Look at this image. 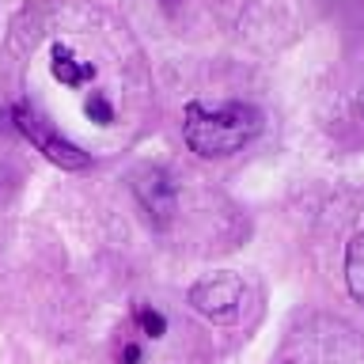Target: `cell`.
Listing matches in <instances>:
<instances>
[{"label": "cell", "mask_w": 364, "mask_h": 364, "mask_svg": "<svg viewBox=\"0 0 364 364\" xmlns=\"http://www.w3.org/2000/svg\"><path fill=\"white\" fill-rule=\"evenodd\" d=\"M258 129L262 114L247 102H224V107L190 102L182 110V136L198 156H232L247 141H255Z\"/></svg>", "instance_id": "cell-1"}, {"label": "cell", "mask_w": 364, "mask_h": 364, "mask_svg": "<svg viewBox=\"0 0 364 364\" xmlns=\"http://www.w3.org/2000/svg\"><path fill=\"white\" fill-rule=\"evenodd\" d=\"M11 118H16V129L27 136V141L38 148V152L50 159L53 167H61V171H84L91 159H87V152H80V148L73 144V141H65L61 133L53 129L50 122L42 118L38 110H31L27 102H19L16 110H11Z\"/></svg>", "instance_id": "cell-2"}, {"label": "cell", "mask_w": 364, "mask_h": 364, "mask_svg": "<svg viewBox=\"0 0 364 364\" xmlns=\"http://www.w3.org/2000/svg\"><path fill=\"white\" fill-rule=\"evenodd\" d=\"M243 300H247V284L235 273H209L190 289L193 311L213 318V323H235L243 315Z\"/></svg>", "instance_id": "cell-3"}, {"label": "cell", "mask_w": 364, "mask_h": 364, "mask_svg": "<svg viewBox=\"0 0 364 364\" xmlns=\"http://www.w3.org/2000/svg\"><path fill=\"white\" fill-rule=\"evenodd\" d=\"M133 193L141 201V209L152 216L156 224H167L175 216V182H171L167 171L159 167H141L133 175Z\"/></svg>", "instance_id": "cell-4"}, {"label": "cell", "mask_w": 364, "mask_h": 364, "mask_svg": "<svg viewBox=\"0 0 364 364\" xmlns=\"http://www.w3.org/2000/svg\"><path fill=\"white\" fill-rule=\"evenodd\" d=\"M50 73H53V80H61L65 87H84V84L95 80V65H91V61H76L73 50L57 42L50 50Z\"/></svg>", "instance_id": "cell-5"}, {"label": "cell", "mask_w": 364, "mask_h": 364, "mask_svg": "<svg viewBox=\"0 0 364 364\" xmlns=\"http://www.w3.org/2000/svg\"><path fill=\"white\" fill-rule=\"evenodd\" d=\"M346 284H349L353 300L364 304V232L349 239V250H346Z\"/></svg>", "instance_id": "cell-6"}, {"label": "cell", "mask_w": 364, "mask_h": 364, "mask_svg": "<svg viewBox=\"0 0 364 364\" xmlns=\"http://www.w3.org/2000/svg\"><path fill=\"white\" fill-rule=\"evenodd\" d=\"M84 114H87L95 125H114V107L107 102V95H102V91H91V95H87Z\"/></svg>", "instance_id": "cell-7"}, {"label": "cell", "mask_w": 364, "mask_h": 364, "mask_svg": "<svg viewBox=\"0 0 364 364\" xmlns=\"http://www.w3.org/2000/svg\"><path fill=\"white\" fill-rule=\"evenodd\" d=\"M136 323H141V330L148 338H164L167 334V318L159 311H152V307H141V311H136Z\"/></svg>", "instance_id": "cell-8"}, {"label": "cell", "mask_w": 364, "mask_h": 364, "mask_svg": "<svg viewBox=\"0 0 364 364\" xmlns=\"http://www.w3.org/2000/svg\"><path fill=\"white\" fill-rule=\"evenodd\" d=\"M122 364H141V346H125L122 349Z\"/></svg>", "instance_id": "cell-9"}, {"label": "cell", "mask_w": 364, "mask_h": 364, "mask_svg": "<svg viewBox=\"0 0 364 364\" xmlns=\"http://www.w3.org/2000/svg\"><path fill=\"white\" fill-rule=\"evenodd\" d=\"M284 364H292V360H284Z\"/></svg>", "instance_id": "cell-10"}]
</instances>
